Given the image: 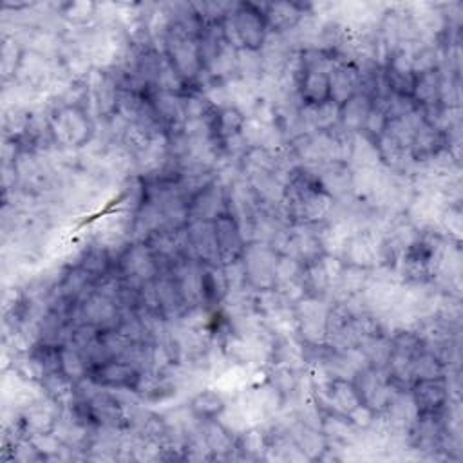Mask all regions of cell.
<instances>
[{
	"label": "cell",
	"instance_id": "ac0fdd59",
	"mask_svg": "<svg viewBox=\"0 0 463 463\" xmlns=\"http://www.w3.org/2000/svg\"><path fill=\"white\" fill-rule=\"evenodd\" d=\"M213 230H215L221 264H230L233 260H239L246 246V239L237 221L230 213H224L213 221Z\"/></svg>",
	"mask_w": 463,
	"mask_h": 463
},
{
	"label": "cell",
	"instance_id": "3957f363",
	"mask_svg": "<svg viewBox=\"0 0 463 463\" xmlns=\"http://www.w3.org/2000/svg\"><path fill=\"white\" fill-rule=\"evenodd\" d=\"M114 271L125 284L132 288H141L143 284L152 282L157 277L159 266L146 242L130 241L118 253Z\"/></svg>",
	"mask_w": 463,
	"mask_h": 463
},
{
	"label": "cell",
	"instance_id": "d6986e66",
	"mask_svg": "<svg viewBox=\"0 0 463 463\" xmlns=\"http://www.w3.org/2000/svg\"><path fill=\"white\" fill-rule=\"evenodd\" d=\"M362 72L354 63L340 61L329 72V99L338 107L360 92Z\"/></svg>",
	"mask_w": 463,
	"mask_h": 463
},
{
	"label": "cell",
	"instance_id": "484cf974",
	"mask_svg": "<svg viewBox=\"0 0 463 463\" xmlns=\"http://www.w3.org/2000/svg\"><path fill=\"white\" fill-rule=\"evenodd\" d=\"M300 105H320L329 101V74L322 71H302L297 81Z\"/></svg>",
	"mask_w": 463,
	"mask_h": 463
},
{
	"label": "cell",
	"instance_id": "5bb4252c",
	"mask_svg": "<svg viewBox=\"0 0 463 463\" xmlns=\"http://www.w3.org/2000/svg\"><path fill=\"white\" fill-rule=\"evenodd\" d=\"M411 396L418 409V414H439L450 402V382L447 376L416 380L411 385Z\"/></svg>",
	"mask_w": 463,
	"mask_h": 463
},
{
	"label": "cell",
	"instance_id": "e0dca14e",
	"mask_svg": "<svg viewBox=\"0 0 463 463\" xmlns=\"http://www.w3.org/2000/svg\"><path fill=\"white\" fill-rule=\"evenodd\" d=\"M148 98H150L152 109L156 112V118L166 136H172L184 128L186 118H184V109H183V98L179 94L150 90Z\"/></svg>",
	"mask_w": 463,
	"mask_h": 463
},
{
	"label": "cell",
	"instance_id": "2e32d148",
	"mask_svg": "<svg viewBox=\"0 0 463 463\" xmlns=\"http://www.w3.org/2000/svg\"><path fill=\"white\" fill-rule=\"evenodd\" d=\"M154 289H156V298L159 306L161 317L168 322H179L183 315L188 311V306L172 277L170 271H159L157 277L154 279Z\"/></svg>",
	"mask_w": 463,
	"mask_h": 463
},
{
	"label": "cell",
	"instance_id": "4dcf8cb0",
	"mask_svg": "<svg viewBox=\"0 0 463 463\" xmlns=\"http://www.w3.org/2000/svg\"><path fill=\"white\" fill-rule=\"evenodd\" d=\"M447 374V365L443 364L441 358H438L432 351L423 349L412 362V376L416 380H425V378H439Z\"/></svg>",
	"mask_w": 463,
	"mask_h": 463
},
{
	"label": "cell",
	"instance_id": "83f0119b",
	"mask_svg": "<svg viewBox=\"0 0 463 463\" xmlns=\"http://www.w3.org/2000/svg\"><path fill=\"white\" fill-rule=\"evenodd\" d=\"M347 165L353 170L382 166L380 156H378V150H376V143L371 137H367L364 132L353 134L351 146H349V156H347Z\"/></svg>",
	"mask_w": 463,
	"mask_h": 463
},
{
	"label": "cell",
	"instance_id": "8992f818",
	"mask_svg": "<svg viewBox=\"0 0 463 463\" xmlns=\"http://www.w3.org/2000/svg\"><path fill=\"white\" fill-rule=\"evenodd\" d=\"M351 383L360 398V403L369 407L374 414H383L396 391H400L392 385L385 369L371 365L360 367L351 378Z\"/></svg>",
	"mask_w": 463,
	"mask_h": 463
},
{
	"label": "cell",
	"instance_id": "1f68e13d",
	"mask_svg": "<svg viewBox=\"0 0 463 463\" xmlns=\"http://www.w3.org/2000/svg\"><path fill=\"white\" fill-rule=\"evenodd\" d=\"M154 90L179 94V96H183L188 90V85L177 74V71L170 65V61L165 58V54H163V60H161V67H159V72H157V78H156Z\"/></svg>",
	"mask_w": 463,
	"mask_h": 463
},
{
	"label": "cell",
	"instance_id": "ba28073f",
	"mask_svg": "<svg viewBox=\"0 0 463 463\" xmlns=\"http://www.w3.org/2000/svg\"><path fill=\"white\" fill-rule=\"evenodd\" d=\"M230 14L239 34V40L242 43V49L260 51L269 33L260 4L235 2Z\"/></svg>",
	"mask_w": 463,
	"mask_h": 463
},
{
	"label": "cell",
	"instance_id": "30bf717a",
	"mask_svg": "<svg viewBox=\"0 0 463 463\" xmlns=\"http://www.w3.org/2000/svg\"><path fill=\"white\" fill-rule=\"evenodd\" d=\"M141 371L134 367L130 362L121 358H112L103 364L92 365L89 369V376L96 385L110 391H127L134 392Z\"/></svg>",
	"mask_w": 463,
	"mask_h": 463
},
{
	"label": "cell",
	"instance_id": "f1b7e54d",
	"mask_svg": "<svg viewBox=\"0 0 463 463\" xmlns=\"http://www.w3.org/2000/svg\"><path fill=\"white\" fill-rule=\"evenodd\" d=\"M25 54V45L22 40L13 33H4L2 36V51H0V69H2V81L4 85L9 81H14L16 71L22 63V58Z\"/></svg>",
	"mask_w": 463,
	"mask_h": 463
},
{
	"label": "cell",
	"instance_id": "cb8c5ba5",
	"mask_svg": "<svg viewBox=\"0 0 463 463\" xmlns=\"http://www.w3.org/2000/svg\"><path fill=\"white\" fill-rule=\"evenodd\" d=\"M418 109L427 110L441 105V69H430L416 74L411 92Z\"/></svg>",
	"mask_w": 463,
	"mask_h": 463
},
{
	"label": "cell",
	"instance_id": "44dd1931",
	"mask_svg": "<svg viewBox=\"0 0 463 463\" xmlns=\"http://www.w3.org/2000/svg\"><path fill=\"white\" fill-rule=\"evenodd\" d=\"M186 407L199 421H210L222 416L228 407V400L217 387H201L190 396Z\"/></svg>",
	"mask_w": 463,
	"mask_h": 463
},
{
	"label": "cell",
	"instance_id": "8fae6325",
	"mask_svg": "<svg viewBox=\"0 0 463 463\" xmlns=\"http://www.w3.org/2000/svg\"><path fill=\"white\" fill-rule=\"evenodd\" d=\"M186 257L201 264H221L212 221H188L184 226Z\"/></svg>",
	"mask_w": 463,
	"mask_h": 463
},
{
	"label": "cell",
	"instance_id": "7402d4cb",
	"mask_svg": "<svg viewBox=\"0 0 463 463\" xmlns=\"http://www.w3.org/2000/svg\"><path fill=\"white\" fill-rule=\"evenodd\" d=\"M371 109H373V98L362 90L356 92L344 105H340L338 128H342L347 134L362 132Z\"/></svg>",
	"mask_w": 463,
	"mask_h": 463
},
{
	"label": "cell",
	"instance_id": "f546056e",
	"mask_svg": "<svg viewBox=\"0 0 463 463\" xmlns=\"http://www.w3.org/2000/svg\"><path fill=\"white\" fill-rule=\"evenodd\" d=\"M60 371L74 383H80L89 376V364L81 351L72 344L60 345Z\"/></svg>",
	"mask_w": 463,
	"mask_h": 463
},
{
	"label": "cell",
	"instance_id": "52a82bcc",
	"mask_svg": "<svg viewBox=\"0 0 463 463\" xmlns=\"http://www.w3.org/2000/svg\"><path fill=\"white\" fill-rule=\"evenodd\" d=\"M344 264L374 269L382 262V230L376 224L356 228L345 241L340 253Z\"/></svg>",
	"mask_w": 463,
	"mask_h": 463
},
{
	"label": "cell",
	"instance_id": "9a60e30c",
	"mask_svg": "<svg viewBox=\"0 0 463 463\" xmlns=\"http://www.w3.org/2000/svg\"><path fill=\"white\" fill-rule=\"evenodd\" d=\"M268 29L277 34H289L300 24L306 13L313 11V4L300 2H266L260 4Z\"/></svg>",
	"mask_w": 463,
	"mask_h": 463
},
{
	"label": "cell",
	"instance_id": "d6a6232c",
	"mask_svg": "<svg viewBox=\"0 0 463 463\" xmlns=\"http://www.w3.org/2000/svg\"><path fill=\"white\" fill-rule=\"evenodd\" d=\"M387 121H389V118H387L385 109L382 107V103L373 101V109H371V112L367 116V121H365V127H364L362 132L367 137H371L373 141H376V137L383 134V130L387 127Z\"/></svg>",
	"mask_w": 463,
	"mask_h": 463
},
{
	"label": "cell",
	"instance_id": "277c9868",
	"mask_svg": "<svg viewBox=\"0 0 463 463\" xmlns=\"http://www.w3.org/2000/svg\"><path fill=\"white\" fill-rule=\"evenodd\" d=\"M280 253L269 244L260 241L246 242L241 262L244 268L246 284L253 291L271 289L275 286V268Z\"/></svg>",
	"mask_w": 463,
	"mask_h": 463
},
{
	"label": "cell",
	"instance_id": "4fadbf2b",
	"mask_svg": "<svg viewBox=\"0 0 463 463\" xmlns=\"http://www.w3.org/2000/svg\"><path fill=\"white\" fill-rule=\"evenodd\" d=\"M179 389L181 385L175 380V376L170 373V369L166 371L150 369L141 373L132 394L137 396L141 403L159 405V403L170 402L179 392Z\"/></svg>",
	"mask_w": 463,
	"mask_h": 463
},
{
	"label": "cell",
	"instance_id": "6da1fadb",
	"mask_svg": "<svg viewBox=\"0 0 463 463\" xmlns=\"http://www.w3.org/2000/svg\"><path fill=\"white\" fill-rule=\"evenodd\" d=\"M47 119L54 145L61 150H83L96 136V119L87 107L54 103Z\"/></svg>",
	"mask_w": 463,
	"mask_h": 463
},
{
	"label": "cell",
	"instance_id": "7a4b0ae2",
	"mask_svg": "<svg viewBox=\"0 0 463 463\" xmlns=\"http://www.w3.org/2000/svg\"><path fill=\"white\" fill-rule=\"evenodd\" d=\"M161 52L177 71V74L184 80L188 89H192L204 71L199 56L197 38L184 33L177 24L170 20V25L161 43Z\"/></svg>",
	"mask_w": 463,
	"mask_h": 463
},
{
	"label": "cell",
	"instance_id": "d4e9b609",
	"mask_svg": "<svg viewBox=\"0 0 463 463\" xmlns=\"http://www.w3.org/2000/svg\"><path fill=\"white\" fill-rule=\"evenodd\" d=\"M38 389L43 396L51 398L61 409L71 407L78 400V383H74L61 371H54V373L45 374L38 382Z\"/></svg>",
	"mask_w": 463,
	"mask_h": 463
},
{
	"label": "cell",
	"instance_id": "4316f807",
	"mask_svg": "<svg viewBox=\"0 0 463 463\" xmlns=\"http://www.w3.org/2000/svg\"><path fill=\"white\" fill-rule=\"evenodd\" d=\"M302 380L304 371L300 369L282 364H266V382L284 396V402L297 392Z\"/></svg>",
	"mask_w": 463,
	"mask_h": 463
},
{
	"label": "cell",
	"instance_id": "7c38bea8",
	"mask_svg": "<svg viewBox=\"0 0 463 463\" xmlns=\"http://www.w3.org/2000/svg\"><path fill=\"white\" fill-rule=\"evenodd\" d=\"M60 414H61V407L43 394H40L22 409H18V416L27 436L54 432Z\"/></svg>",
	"mask_w": 463,
	"mask_h": 463
},
{
	"label": "cell",
	"instance_id": "9c48e42d",
	"mask_svg": "<svg viewBox=\"0 0 463 463\" xmlns=\"http://www.w3.org/2000/svg\"><path fill=\"white\" fill-rule=\"evenodd\" d=\"M228 213V184L219 177L188 199V221H215Z\"/></svg>",
	"mask_w": 463,
	"mask_h": 463
},
{
	"label": "cell",
	"instance_id": "5b68a950",
	"mask_svg": "<svg viewBox=\"0 0 463 463\" xmlns=\"http://www.w3.org/2000/svg\"><path fill=\"white\" fill-rule=\"evenodd\" d=\"M331 300L302 297L293 304L297 336L304 345H324L327 342V315Z\"/></svg>",
	"mask_w": 463,
	"mask_h": 463
},
{
	"label": "cell",
	"instance_id": "603a6c76",
	"mask_svg": "<svg viewBox=\"0 0 463 463\" xmlns=\"http://www.w3.org/2000/svg\"><path fill=\"white\" fill-rule=\"evenodd\" d=\"M244 123H246V114L233 105H224L215 109V112L210 118V128L219 145L242 136Z\"/></svg>",
	"mask_w": 463,
	"mask_h": 463
},
{
	"label": "cell",
	"instance_id": "ffe728a7",
	"mask_svg": "<svg viewBox=\"0 0 463 463\" xmlns=\"http://www.w3.org/2000/svg\"><path fill=\"white\" fill-rule=\"evenodd\" d=\"M230 293L222 264H201V297L203 307L215 311Z\"/></svg>",
	"mask_w": 463,
	"mask_h": 463
}]
</instances>
